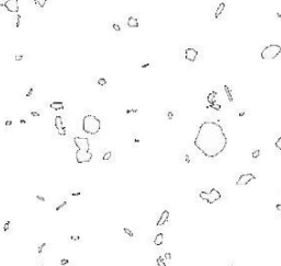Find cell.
<instances>
[{"instance_id": "obj_1", "label": "cell", "mask_w": 281, "mask_h": 266, "mask_svg": "<svg viewBox=\"0 0 281 266\" xmlns=\"http://www.w3.org/2000/svg\"><path fill=\"white\" fill-rule=\"evenodd\" d=\"M194 146L204 157L216 158L227 146V137L223 127L215 122H203L199 126Z\"/></svg>"}, {"instance_id": "obj_2", "label": "cell", "mask_w": 281, "mask_h": 266, "mask_svg": "<svg viewBox=\"0 0 281 266\" xmlns=\"http://www.w3.org/2000/svg\"><path fill=\"white\" fill-rule=\"evenodd\" d=\"M101 128V122L93 115H86L82 119V130L89 135H97Z\"/></svg>"}, {"instance_id": "obj_3", "label": "cell", "mask_w": 281, "mask_h": 266, "mask_svg": "<svg viewBox=\"0 0 281 266\" xmlns=\"http://www.w3.org/2000/svg\"><path fill=\"white\" fill-rule=\"evenodd\" d=\"M281 53V46L277 44H271L268 45L261 52V58L265 60H270L277 58V56Z\"/></svg>"}, {"instance_id": "obj_4", "label": "cell", "mask_w": 281, "mask_h": 266, "mask_svg": "<svg viewBox=\"0 0 281 266\" xmlns=\"http://www.w3.org/2000/svg\"><path fill=\"white\" fill-rule=\"evenodd\" d=\"M92 159V153L89 150H79L76 151V160L78 163L89 162Z\"/></svg>"}, {"instance_id": "obj_5", "label": "cell", "mask_w": 281, "mask_h": 266, "mask_svg": "<svg viewBox=\"0 0 281 266\" xmlns=\"http://www.w3.org/2000/svg\"><path fill=\"white\" fill-rule=\"evenodd\" d=\"M74 144L79 150H89V147H90L88 138H85V137H75Z\"/></svg>"}, {"instance_id": "obj_6", "label": "cell", "mask_w": 281, "mask_h": 266, "mask_svg": "<svg viewBox=\"0 0 281 266\" xmlns=\"http://www.w3.org/2000/svg\"><path fill=\"white\" fill-rule=\"evenodd\" d=\"M255 179H256V176H255L254 174H251V173H245V174H242L239 178H238V180L236 181V185L237 186L247 185L248 183Z\"/></svg>"}, {"instance_id": "obj_7", "label": "cell", "mask_w": 281, "mask_h": 266, "mask_svg": "<svg viewBox=\"0 0 281 266\" xmlns=\"http://www.w3.org/2000/svg\"><path fill=\"white\" fill-rule=\"evenodd\" d=\"M1 6H4L7 9V11H9L11 13H17L19 11L18 0H6L4 4H1Z\"/></svg>"}, {"instance_id": "obj_8", "label": "cell", "mask_w": 281, "mask_h": 266, "mask_svg": "<svg viewBox=\"0 0 281 266\" xmlns=\"http://www.w3.org/2000/svg\"><path fill=\"white\" fill-rule=\"evenodd\" d=\"M209 195H208V199L207 202L209 203V204H214L215 202H217L219 199L222 197V195H221V193L217 191V189H212L210 191V192L208 193Z\"/></svg>"}, {"instance_id": "obj_9", "label": "cell", "mask_w": 281, "mask_h": 266, "mask_svg": "<svg viewBox=\"0 0 281 266\" xmlns=\"http://www.w3.org/2000/svg\"><path fill=\"white\" fill-rule=\"evenodd\" d=\"M55 127L57 128L58 134H59L61 136L66 135V130H65L64 124H63L62 116H56V117H55Z\"/></svg>"}, {"instance_id": "obj_10", "label": "cell", "mask_w": 281, "mask_h": 266, "mask_svg": "<svg viewBox=\"0 0 281 266\" xmlns=\"http://www.w3.org/2000/svg\"><path fill=\"white\" fill-rule=\"evenodd\" d=\"M185 56H186V59L189 61H194L198 57V52H196V48L189 47L186 49V53H185Z\"/></svg>"}, {"instance_id": "obj_11", "label": "cell", "mask_w": 281, "mask_h": 266, "mask_svg": "<svg viewBox=\"0 0 281 266\" xmlns=\"http://www.w3.org/2000/svg\"><path fill=\"white\" fill-rule=\"evenodd\" d=\"M168 218H169V211H168V210H164L163 214H162V215H160V217H159L157 223H156V225H157V227L163 226L164 223H167Z\"/></svg>"}, {"instance_id": "obj_12", "label": "cell", "mask_w": 281, "mask_h": 266, "mask_svg": "<svg viewBox=\"0 0 281 266\" xmlns=\"http://www.w3.org/2000/svg\"><path fill=\"white\" fill-rule=\"evenodd\" d=\"M216 95H217V93L215 91L210 92V93H209V95H208L207 101H208V103L210 104V108L213 104H215V101H216Z\"/></svg>"}, {"instance_id": "obj_13", "label": "cell", "mask_w": 281, "mask_h": 266, "mask_svg": "<svg viewBox=\"0 0 281 266\" xmlns=\"http://www.w3.org/2000/svg\"><path fill=\"white\" fill-rule=\"evenodd\" d=\"M128 25H129L130 27H139V21H137L136 18L130 17L129 19H128Z\"/></svg>"}, {"instance_id": "obj_14", "label": "cell", "mask_w": 281, "mask_h": 266, "mask_svg": "<svg viewBox=\"0 0 281 266\" xmlns=\"http://www.w3.org/2000/svg\"><path fill=\"white\" fill-rule=\"evenodd\" d=\"M163 242H164V234L160 232V233H158V234L155 237L154 243H155V245L159 246V245H162V244H163Z\"/></svg>"}, {"instance_id": "obj_15", "label": "cell", "mask_w": 281, "mask_h": 266, "mask_svg": "<svg viewBox=\"0 0 281 266\" xmlns=\"http://www.w3.org/2000/svg\"><path fill=\"white\" fill-rule=\"evenodd\" d=\"M50 106H51L53 110H55V111H59V110H63V108H64L63 102H53V103H51Z\"/></svg>"}, {"instance_id": "obj_16", "label": "cell", "mask_w": 281, "mask_h": 266, "mask_svg": "<svg viewBox=\"0 0 281 266\" xmlns=\"http://www.w3.org/2000/svg\"><path fill=\"white\" fill-rule=\"evenodd\" d=\"M224 8H225V4L224 2H221L220 4H219V7H217L216 11H215V18H219L222 14V12H223Z\"/></svg>"}, {"instance_id": "obj_17", "label": "cell", "mask_w": 281, "mask_h": 266, "mask_svg": "<svg viewBox=\"0 0 281 266\" xmlns=\"http://www.w3.org/2000/svg\"><path fill=\"white\" fill-rule=\"evenodd\" d=\"M33 2L39 8H44L45 4H46V0H33Z\"/></svg>"}, {"instance_id": "obj_18", "label": "cell", "mask_w": 281, "mask_h": 266, "mask_svg": "<svg viewBox=\"0 0 281 266\" xmlns=\"http://www.w3.org/2000/svg\"><path fill=\"white\" fill-rule=\"evenodd\" d=\"M66 205H67V202H66V200H64L63 203H61L59 205H57L56 207H55V210H56V211H59V210H61V209L63 208L64 206H66Z\"/></svg>"}, {"instance_id": "obj_19", "label": "cell", "mask_w": 281, "mask_h": 266, "mask_svg": "<svg viewBox=\"0 0 281 266\" xmlns=\"http://www.w3.org/2000/svg\"><path fill=\"white\" fill-rule=\"evenodd\" d=\"M224 90H225V92H226L227 97H228V100H230L231 102H233V98H232V95H231V90L228 89V87H224Z\"/></svg>"}, {"instance_id": "obj_20", "label": "cell", "mask_w": 281, "mask_h": 266, "mask_svg": "<svg viewBox=\"0 0 281 266\" xmlns=\"http://www.w3.org/2000/svg\"><path fill=\"white\" fill-rule=\"evenodd\" d=\"M208 194L207 192H204V191H202V192H200V194H199V196H200V198L201 199H203V200H207L208 199Z\"/></svg>"}, {"instance_id": "obj_21", "label": "cell", "mask_w": 281, "mask_h": 266, "mask_svg": "<svg viewBox=\"0 0 281 266\" xmlns=\"http://www.w3.org/2000/svg\"><path fill=\"white\" fill-rule=\"evenodd\" d=\"M157 265H158V266H166V264H165V262H164L163 257H160V256H159L158 259H157Z\"/></svg>"}, {"instance_id": "obj_22", "label": "cell", "mask_w": 281, "mask_h": 266, "mask_svg": "<svg viewBox=\"0 0 281 266\" xmlns=\"http://www.w3.org/2000/svg\"><path fill=\"white\" fill-rule=\"evenodd\" d=\"M69 193H70L71 196H79L80 194H82V192H80V191H75V189H70V191H69Z\"/></svg>"}, {"instance_id": "obj_23", "label": "cell", "mask_w": 281, "mask_h": 266, "mask_svg": "<svg viewBox=\"0 0 281 266\" xmlns=\"http://www.w3.org/2000/svg\"><path fill=\"white\" fill-rule=\"evenodd\" d=\"M111 155H112V153H111V151H108V152H105V155H103V157H102V159L103 160H109V159L111 158Z\"/></svg>"}, {"instance_id": "obj_24", "label": "cell", "mask_w": 281, "mask_h": 266, "mask_svg": "<svg viewBox=\"0 0 281 266\" xmlns=\"http://www.w3.org/2000/svg\"><path fill=\"white\" fill-rule=\"evenodd\" d=\"M274 146H276V148H277V149L281 150V137H279V138L277 139V141H276Z\"/></svg>"}, {"instance_id": "obj_25", "label": "cell", "mask_w": 281, "mask_h": 266, "mask_svg": "<svg viewBox=\"0 0 281 266\" xmlns=\"http://www.w3.org/2000/svg\"><path fill=\"white\" fill-rule=\"evenodd\" d=\"M98 84L99 85H105L107 84V80H105V78H100L98 80Z\"/></svg>"}, {"instance_id": "obj_26", "label": "cell", "mask_w": 281, "mask_h": 266, "mask_svg": "<svg viewBox=\"0 0 281 266\" xmlns=\"http://www.w3.org/2000/svg\"><path fill=\"white\" fill-rule=\"evenodd\" d=\"M259 155H260V150H255L254 152H253V158L256 159L259 157Z\"/></svg>"}, {"instance_id": "obj_27", "label": "cell", "mask_w": 281, "mask_h": 266, "mask_svg": "<svg viewBox=\"0 0 281 266\" xmlns=\"http://www.w3.org/2000/svg\"><path fill=\"white\" fill-rule=\"evenodd\" d=\"M123 230H124V232H125L126 234H128V236L133 237V232H132V231H131V230H130V229H128V228H124V229H123Z\"/></svg>"}, {"instance_id": "obj_28", "label": "cell", "mask_w": 281, "mask_h": 266, "mask_svg": "<svg viewBox=\"0 0 281 266\" xmlns=\"http://www.w3.org/2000/svg\"><path fill=\"white\" fill-rule=\"evenodd\" d=\"M9 227H10V223H9V221H7V223H4V232H8V229H9Z\"/></svg>"}, {"instance_id": "obj_29", "label": "cell", "mask_w": 281, "mask_h": 266, "mask_svg": "<svg viewBox=\"0 0 281 266\" xmlns=\"http://www.w3.org/2000/svg\"><path fill=\"white\" fill-rule=\"evenodd\" d=\"M20 20H21V17L18 14V18H17V22H16V27H20Z\"/></svg>"}, {"instance_id": "obj_30", "label": "cell", "mask_w": 281, "mask_h": 266, "mask_svg": "<svg viewBox=\"0 0 281 266\" xmlns=\"http://www.w3.org/2000/svg\"><path fill=\"white\" fill-rule=\"evenodd\" d=\"M44 248H45V243H43V244H41V245L39 246V253H40V254H41V253L43 252Z\"/></svg>"}, {"instance_id": "obj_31", "label": "cell", "mask_w": 281, "mask_h": 266, "mask_svg": "<svg viewBox=\"0 0 281 266\" xmlns=\"http://www.w3.org/2000/svg\"><path fill=\"white\" fill-rule=\"evenodd\" d=\"M69 240H70V241H75V240L79 241V240H80V237H74V236H71L70 238H69Z\"/></svg>"}, {"instance_id": "obj_32", "label": "cell", "mask_w": 281, "mask_h": 266, "mask_svg": "<svg viewBox=\"0 0 281 266\" xmlns=\"http://www.w3.org/2000/svg\"><path fill=\"white\" fill-rule=\"evenodd\" d=\"M22 58H23V56H22V55H17V56L14 57V59H16L17 61H20V60H22Z\"/></svg>"}, {"instance_id": "obj_33", "label": "cell", "mask_w": 281, "mask_h": 266, "mask_svg": "<svg viewBox=\"0 0 281 266\" xmlns=\"http://www.w3.org/2000/svg\"><path fill=\"white\" fill-rule=\"evenodd\" d=\"M113 29H114L115 31H118V32H120V30H121V27H119L118 24H113Z\"/></svg>"}, {"instance_id": "obj_34", "label": "cell", "mask_w": 281, "mask_h": 266, "mask_svg": "<svg viewBox=\"0 0 281 266\" xmlns=\"http://www.w3.org/2000/svg\"><path fill=\"white\" fill-rule=\"evenodd\" d=\"M165 259H171V254H170V253H168V252H167V253H165Z\"/></svg>"}, {"instance_id": "obj_35", "label": "cell", "mask_w": 281, "mask_h": 266, "mask_svg": "<svg viewBox=\"0 0 281 266\" xmlns=\"http://www.w3.org/2000/svg\"><path fill=\"white\" fill-rule=\"evenodd\" d=\"M61 264H62V265H66V264H68V259H62V261H61Z\"/></svg>"}, {"instance_id": "obj_36", "label": "cell", "mask_w": 281, "mask_h": 266, "mask_svg": "<svg viewBox=\"0 0 281 266\" xmlns=\"http://www.w3.org/2000/svg\"><path fill=\"white\" fill-rule=\"evenodd\" d=\"M31 115H32V116H40V113H37V112L32 111V112H31Z\"/></svg>"}, {"instance_id": "obj_37", "label": "cell", "mask_w": 281, "mask_h": 266, "mask_svg": "<svg viewBox=\"0 0 281 266\" xmlns=\"http://www.w3.org/2000/svg\"><path fill=\"white\" fill-rule=\"evenodd\" d=\"M36 198L39 199V200H41V202H45V198H44V197H42V196H40V195H37V196H36Z\"/></svg>"}, {"instance_id": "obj_38", "label": "cell", "mask_w": 281, "mask_h": 266, "mask_svg": "<svg viewBox=\"0 0 281 266\" xmlns=\"http://www.w3.org/2000/svg\"><path fill=\"white\" fill-rule=\"evenodd\" d=\"M276 209H277L278 211L281 212V204H277V205H276Z\"/></svg>"}, {"instance_id": "obj_39", "label": "cell", "mask_w": 281, "mask_h": 266, "mask_svg": "<svg viewBox=\"0 0 281 266\" xmlns=\"http://www.w3.org/2000/svg\"><path fill=\"white\" fill-rule=\"evenodd\" d=\"M11 124H12V122H11V121H7V122H6V125H7V126H10Z\"/></svg>"}, {"instance_id": "obj_40", "label": "cell", "mask_w": 281, "mask_h": 266, "mask_svg": "<svg viewBox=\"0 0 281 266\" xmlns=\"http://www.w3.org/2000/svg\"><path fill=\"white\" fill-rule=\"evenodd\" d=\"M20 122H21V124H25V123H27V122H25V119H21Z\"/></svg>"}, {"instance_id": "obj_41", "label": "cell", "mask_w": 281, "mask_h": 266, "mask_svg": "<svg viewBox=\"0 0 281 266\" xmlns=\"http://www.w3.org/2000/svg\"><path fill=\"white\" fill-rule=\"evenodd\" d=\"M148 66H149L148 64H146V65H143V66H142V68H146V67H148Z\"/></svg>"}, {"instance_id": "obj_42", "label": "cell", "mask_w": 281, "mask_h": 266, "mask_svg": "<svg viewBox=\"0 0 281 266\" xmlns=\"http://www.w3.org/2000/svg\"><path fill=\"white\" fill-rule=\"evenodd\" d=\"M276 17H278L279 19H281V14L280 13H277V14H276Z\"/></svg>"}]
</instances>
